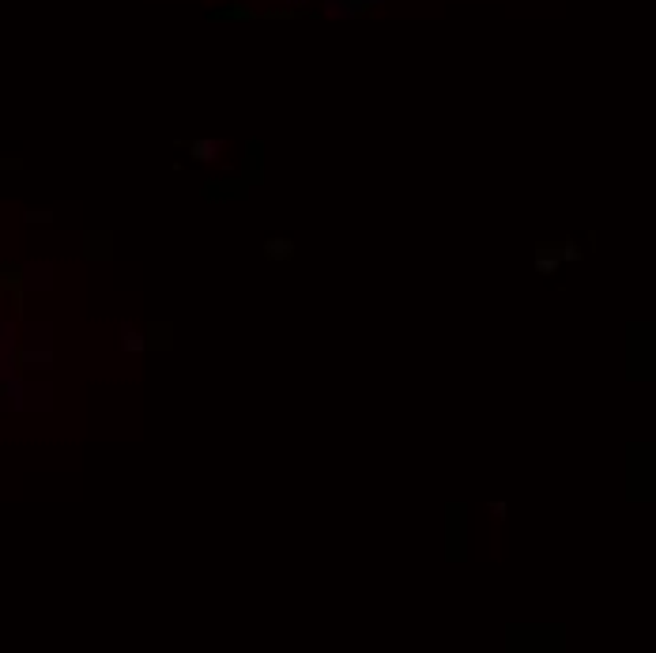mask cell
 <instances>
[{
	"mask_svg": "<svg viewBox=\"0 0 656 653\" xmlns=\"http://www.w3.org/2000/svg\"><path fill=\"white\" fill-rule=\"evenodd\" d=\"M535 265H539V272H555V257H539Z\"/></svg>",
	"mask_w": 656,
	"mask_h": 653,
	"instance_id": "3",
	"label": "cell"
},
{
	"mask_svg": "<svg viewBox=\"0 0 656 653\" xmlns=\"http://www.w3.org/2000/svg\"><path fill=\"white\" fill-rule=\"evenodd\" d=\"M189 152H193V159L208 163V159H215V155H219V144H215V140H200V144H193Z\"/></svg>",
	"mask_w": 656,
	"mask_h": 653,
	"instance_id": "1",
	"label": "cell"
},
{
	"mask_svg": "<svg viewBox=\"0 0 656 653\" xmlns=\"http://www.w3.org/2000/svg\"><path fill=\"white\" fill-rule=\"evenodd\" d=\"M268 253L271 257H287V253H291V242H268Z\"/></svg>",
	"mask_w": 656,
	"mask_h": 653,
	"instance_id": "2",
	"label": "cell"
}]
</instances>
